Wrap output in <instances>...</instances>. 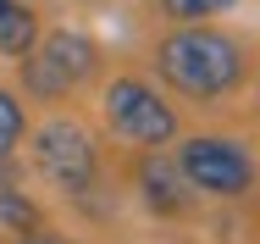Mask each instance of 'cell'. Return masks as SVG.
I'll use <instances>...</instances> for the list:
<instances>
[{"instance_id": "6da1fadb", "label": "cell", "mask_w": 260, "mask_h": 244, "mask_svg": "<svg viewBox=\"0 0 260 244\" xmlns=\"http://www.w3.org/2000/svg\"><path fill=\"white\" fill-rule=\"evenodd\" d=\"M155 72L188 100H221L244 84L249 61H244V45L233 34L194 22V28H177L155 45Z\"/></svg>"}, {"instance_id": "7a4b0ae2", "label": "cell", "mask_w": 260, "mask_h": 244, "mask_svg": "<svg viewBox=\"0 0 260 244\" xmlns=\"http://www.w3.org/2000/svg\"><path fill=\"white\" fill-rule=\"evenodd\" d=\"M177 172H183L188 189H200V195H210V200H238V195L255 189V155L238 145V139H221V133L183 139Z\"/></svg>"}, {"instance_id": "3957f363", "label": "cell", "mask_w": 260, "mask_h": 244, "mask_svg": "<svg viewBox=\"0 0 260 244\" xmlns=\"http://www.w3.org/2000/svg\"><path fill=\"white\" fill-rule=\"evenodd\" d=\"M105 122H111V133L116 139H127V145L139 150H160L177 139V111L160 100V89H150L144 78H116V84H105Z\"/></svg>"}, {"instance_id": "277c9868", "label": "cell", "mask_w": 260, "mask_h": 244, "mask_svg": "<svg viewBox=\"0 0 260 244\" xmlns=\"http://www.w3.org/2000/svg\"><path fill=\"white\" fill-rule=\"evenodd\" d=\"M34 167L50 178L61 195H89L94 172H100V155L83 122L72 117H50L39 133H34Z\"/></svg>"}, {"instance_id": "5b68a950", "label": "cell", "mask_w": 260, "mask_h": 244, "mask_svg": "<svg viewBox=\"0 0 260 244\" xmlns=\"http://www.w3.org/2000/svg\"><path fill=\"white\" fill-rule=\"evenodd\" d=\"M34 56L50 67L61 84H67V95H72L78 84H89V78H94V67H100V50H94V39H89V34H72V28H55V34H45V45L34 50Z\"/></svg>"}, {"instance_id": "8992f818", "label": "cell", "mask_w": 260, "mask_h": 244, "mask_svg": "<svg viewBox=\"0 0 260 244\" xmlns=\"http://www.w3.org/2000/svg\"><path fill=\"white\" fill-rule=\"evenodd\" d=\"M139 195L155 216H183L188 211V183L177 172V161H160V155H144L139 161Z\"/></svg>"}, {"instance_id": "52a82bcc", "label": "cell", "mask_w": 260, "mask_h": 244, "mask_svg": "<svg viewBox=\"0 0 260 244\" xmlns=\"http://www.w3.org/2000/svg\"><path fill=\"white\" fill-rule=\"evenodd\" d=\"M39 45V17L22 0H0V56H34Z\"/></svg>"}, {"instance_id": "ba28073f", "label": "cell", "mask_w": 260, "mask_h": 244, "mask_svg": "<svg viewBox=\"0 0 260 244\" xmlns=\"http://www.w3.org/2000/svg\"><path fill=\"white\" fill-rule=\"evenodd\" d=\"M238 0H160V11L177 22V28H194V22H205V17H221V11H233Z\"/></svg>"}, {"instance_id": "9c48e42d", "label": "cell", "mask_w": 260, "mask_h": 244, "mask_svg": "<svg viewBox=\"0 0 260 244\" xmlns=\"http://www.w3.org/2000/svg\"><path fill=\"white\" fill-rule=\"evenodd\" d=\"M0 228H17V233L39 228V211L28 205V195H17V189H0Z\"/></svg>"}, {"instance_id": "30bf717a", "label": "cell", "mask_w": 260, "mask_h": 244, "mask_svg": "<svg viewBox=\"0 0 260 244\" xmlns=\"http://www.w3.org/2000/svg\"><path fill=\"white\" fill-rule=\"evenodd\" d=\"M22 128H28V117H22L17 95H11V89H0V155H11V150H17Z\"/></svg>"}, {"instance_id": "8fae6325", "label": "cell", "mask_w": 260, "mask_h": 244, "mask_svg": "<svg viewBox=\"0 0 260 244\" xmlns=\"http://www.w3.org/2000/svg\"><path fill=\"white\" fill-rule=\"evenodd\" d=\"M22 244H78V239H67V233H55V228H28Z\"/></svg>"}, {"instance_id": "7c38bea8", "label": "cell", "mask_w": 260, "mask_h": 244, "mask_svg": "<svg viewBox=\"0 0 260 244\" xmlns=\"http://www.w3.org/2000/svg\"><path fill=\"white\" fill-rule=\"evenodd\" d=\"M0 189H11V161L0 155Z\"/></svg>"}]
</instances>
